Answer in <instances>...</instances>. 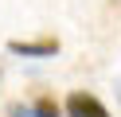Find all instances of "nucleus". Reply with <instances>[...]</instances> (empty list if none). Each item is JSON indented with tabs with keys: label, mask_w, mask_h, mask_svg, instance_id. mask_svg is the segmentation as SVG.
<instances>
[{
	"label": "nucleus",
	"mask_w": 121,
	"mask_h": 117,
	"mask_svg": "<svg viewBox=\"0 0 121 117\" xmlns=\"http://www.w3.org/2000/svg\"><path fill=\"white\" fill-rule=\"evenodd\" d=\"M63 117H109V109L102 105V98H94L86 90H74L63 101Z\"/></svg>",
	"instance_id": "f03ea898"
},
{
	"label": "nucleus",
	"mask_w": 121,
	"mask_h": 117,
	"mask_svg": "<svg viewBox=\"0 0 121 117\" xmlns=\"http://www.w3.org/2000/svg\"><path fill=\"white\" fill-rule=\"evenodd\" d=\"M8 55L20 59H55L59 55V39L43 35V39H8Z\"/></svg>",
	"instance_id": "f257e3e1"
},
{
	"label": "nucleus",
	"mask_w": 121,
	"mask_h": 117,
	"mask_svg": "<svg viewBox=\"0 0 121 117\" xmlns=\"http://www.w3.org/2000/svg\"><path fill=\"white\" fill-rule=\"evenodd\" d=\"M31 113H35V117H63V105H59L51 94H43V98L31 101Z\"/></svg>",
	"instance_id": "7ed1b4c3"
},
{
	"label": "nucleus",
	"mask_w": 121,
	"mask_h": 117,
	"mask_svg": "<svg viewBox=\"0 0 121 117\" xmlns=\"http://www.w3.org/2000/svg\"><path fill=\"white\" fill-rule=\"evenodd\" d=\"M8 117H35V113H31V105H12Z\"/></svg>",
	"instance_id": "20e7f679"
}]
</instances>
